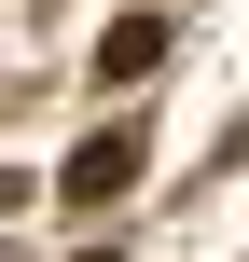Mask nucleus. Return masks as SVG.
I'll return each instance as SVG.
<instances>
[{"label":"nucleus","instance_id":"obj_1","mask_svg":"<svg viewBox=\"0 0 249 262\" xmlns=\"http://www.w3.org/2000/svg\"><path fill=\"white\" fill-rule=\"evenodd\" d=\"M125 180H139V138H125V124H111V138H97V152H83V166H69V207H111V193H125Z\"/></svg>","mask_w":249,"mask_h":262},{"label":"nucleus","instance_id":"obj_2","mask_svg":"<svg viewBox=\"0 0 249 262\" xmlns=\"http://www.w3.org/2000/svg\"><path fill=\"white\" fill-rule=\"evenodd\" d=\"M152 55H166V28H152V14H125V28L97 41V83H125V69H152Z\"/></svg>","mask_w":249,"mask_h":262}]
</instances>
